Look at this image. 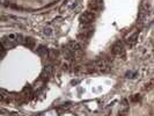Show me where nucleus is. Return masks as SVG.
<instances>
[{
  "label": "nucleus",
  "mask_w": 154,
  "mask_h": 116,
  "mask_svg": "<svg viewBox=\"0 0 154 116\" xmlns=\"http://www.w3.org/2000/svg\"><path fill=\"white\" fill-rule=\"evenodd\" d=\"M138 36H139V33H134L133 35H131L129 39H126V43H128V45L129 46H133L136 43H137V41H138Z\"/></svg>",
  "instance_id": "nucleus-9"
},
{
  "label": "nucleus",
  "mask_w": 154,
  "mask_h": 116,
  "mask_svg": "<svg viewBox=\"0 0 154 116\" xmlns=\"http://www.w3.org/2000/svg\"><path fill=\"white\" fill-rule=\"evenodd\" d=\"M52 73H54V66H52L51 64H50V65H45V67L43 69V72H42V77L48 78V77H50Z\"/></svg>",
  "instance_id": "nucleus-8"
},
{
  "label": "nucleus",
  "mask_w": 154,
  "mask_h": 116,
  "mask_svg": "<svg viewBox=\"0 0 154 116\" xmlns=\"http://www.w3.org/2000/svg\"><path fill=\"white\" fill-rule=\"evenodd\" d=\"M0 2H1L2 5H6V2H7V0H0Z\"/></svg>",
  "instance_id": "nucleus-18"
},
{
  "label": "nucleus",
  "mask_w": 154,
  "mask_h": 116,
  "mask_svg": "<svg viewBox=\"0 0 154 116\" xmlns=\"http://www.w3.org/2000/svg\"><path fill=\"white\" fill-rule=\"evenodd\" d=\"M44 34H45L46 36H50V35L52 34V30H51V28H45V30H44Z\"/></svg>",
  "instance_id": "nucleus-16"
},
{
  "label": "nucleus",
  "mask_w": 154,
  "mask_h": 116,
  "mask_svg": "<svg viewBox=\"0 0 154 116\" xmlns=\"http://www.w3.org/2000/svg\"><path fill=\"white\" fill-rule=\"evenodd\" d=\"M131 100L133 101V102H136V101H139V100H140V96H139V94H136V95H134V96L132 98Z\"/></svg>",
  "instance_id": "nucleus-17"
},
{
  "label": "nucleus",
  "mask_w": 154,
  "mask_h": 116,
  "mask_svg": "<svg viewBox=\"0 0 154 116\" xmlns=\"http://www.w3.org/2000/svg\"><path fill=\"white\" fill-rule=\"evenodd\" d=\"M49 58L50 59H52V61H54V59H57L58 58V56H59V52L56 50V49H50L49 50Z\"/></svg>",
  "instance_id": "nucleus-11"
},
{
  "label": "nucleus",
  "mask_w": 154,
  "mask_h": 116,
  "mask_svg": "<svg viewBox=\"0 0 154 116\" xmlns=\"http://www.w3.org/2000/svg\"><path fill=\"white\" fill-rule=\"evenodd\" d=\"M23 42H24V37L21 34H9V35L4 36L1 39V44L5 49H12L16 44L23 43Z\"/></svg>",
  "instance_id": "nucleus-1"
},
{
  "label": "nucleus",
  "mask_w": 154,
  "mask_h": 116,
  "mask_svg": "<svg viewBox=\"0 0 154 116\" xmlns=\"http://www.w3.org/2000/svg\"><path fill=\"white\" fill-rule=\"evenodd\" d=\"M37 54L39 55V56H46V55H49V50H46L45 46L41 45L37 49Z\"/></svg>",
  "instance_id": "nucleus-12"
},
{
  "label": "nucleus",
  "mask_w": 154,
  "mask_h": 116,
  "mask_svg": "<svg viewBox=\"0 0 154 116\" xmlns=\"http://www.w3.org/2000/svg\"><path fill=\"white\" fill-rule=\"evenodd\" d=\"M63 56H64V58H65L66 61H72V59L74 58V54L69 50V46L63 48Z\"/></svg>",
  "instance_id": "nucleus-7"
},
{
  "label": "nucleus",
  "mask_w": 154,
  "mask_h": 116,
  "mask_svg": "<svg viewBox=\"0 0 154 116\" xmlns=\"http://www.w3.org/2000/svg\"><path fill=\"white\" fill-rule=\"evenodd\" d=\"M99 5H100L99 0H91V4H89V8H93V9H96V8L99 7Z\"/></svg>",
  "instance_id": "nucleus-14"
},
{
  "label": "nucleus",
  "mask_w": 154,
  "mask_h": 116,
  "mask_svg": "<svg viewBox=\"0 0 154 116\" xmlns=\"http://www.w3.org/2000/svg\"><path fill=\"white\" fill-rule=\"evenodd\" d=\"M31 93H32V88H31V86L28 85L23 88V94H24V95H27V96H28V95H31Z\"/></svg>",
  "instance_id": "nucleus-13"
},
{
  "label": "nucleus",
  "mask_w": 154,
  "mask_h": 116,
  "mask_svg": "<svg viewBox=\"0 0 154 116\" xmlns=\"http://www.w3.org/2000/svg\"><path fill=\"white\" fill-rule=\"evenodd\" d=\"M93 65H94V71H99L102 73L108 72L110 70V65H109L108 61L104 59V58H99L96 62L93 63Z\"/></svg>",
  "instance_id": "nucleus-2"
},
{
  "label": "nucleus",
  "mask_w": 154,
  "mask_h": 116,
  "mask_svg": "<svg viewBox=\"0 0 154 116\" xmlns=\"http://www.w3.org/2000/svg\"><path fill=\"white\" fill-rule=\"evenodd\" d=\"M69 48V50L74 54V56L78 54V52H80V50H81V45L78 43V42H75V41H72V42H69V45H67Z\"/></svg>",
  "instance_id": "nucleus-6"
},
{
  "label": "nucleus",
  "mask_w": 154,
  "mask_h": 116,
  "mask_svg": "<svg viewBox=\"0 0 154 116\" xmlns=\"http://www.w3.org/2000/svg\"><path fill=\"white\" fill-rule=\"evenodd\" d=\"M94 17H95V15L93 14L91 11H86V12H84V13L80 15V23L84 24V26H88V24L92 23V21L94 20Z\"/></svg>",
  "instance_id": "nucleus-5"
},
{
  "label": "nucleus",
  "mask_w": 154,
  "mask_h": 116,
  "mask_svg": "<svg viewBox=\"0 0 154 116\" xmlns=\"http://www.w3.org/2000/svg\"><path fill=\"white\" fill-rule=\"evenodd\" d=\"M111 52L117 57H124L125 56V46L122 41H117L111 46Z\"/></svg>",
  "instance_id": "nucleus-3"
},
{
  "label": "nucleus",
  "mask_w": 154,
  "mask_h": 116,
  "mask_svg": "<svg viewBox=\"0 0 154 116\" xmlns=\"http://www.w3.org/2000/svg\"><path fill=\"white\" fill-rule=\"evenodd\" d=\"M24 45L28 46V48H30V49H32L34 46H35V39H31V37H24Z\"/></svg>",
  "instance_id": "nucleus-10"
},
{
  "label": "nucleus",
  "mask_w": 154,
  "mask_h": 116,
  "mask_svg": "<svg viewBox=\"0 0 154 116\" xmlns=\"http://www.w3.org/2000/svg\"><path fill=\"white\" fill-rule=\"evenodd\" d=\"M149 15V4L148 2H143L141 7H140V13H139V20L140 22L144 23L146 21V19Z\"/></svg>",
  "instance_id": "nucleus-4"
},
{
  "label": "nucleus",
  "mask_w": 154,
  "mask_h": 116,
  "mask_svg": "<svg viewBox=\"0 0 154 116\" xmlns=\"http://www.w3.org/2000/svg\"><path fill=\"white\" fill-rule=\"evenodd\" d=\"M154 87V79H151L146 85H145V91H148V89H152Z\"/></svg>",
  "instance_id": "nucleus-15"
}]
</instances>
